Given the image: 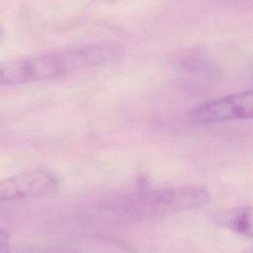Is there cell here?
<instances>
[{
    "label": "cell",
    "mask_w": 253,
    "mask_h": 253,
    "mask_svg": "<svg viewBox=\"0 0 253 253\" xmlns=\"http://www.w3.org/2000/svg\"><path fill=\"white\" fill-rule=\"evenodd\" d=\"M210 201L208 192L197 186H181L140 191L119 207L132 217L176 213L202 207Z\"/></svg>",
    "instance_id": "obj_1"
},
{
    "label": "cell",
    "mask_w": 253,
    "mask_h": 253,
    "mask_svg": "<svg viewBox=\"0 0 253 253\" xmlns=\"http://www.w3.org/2000/svg\"><path fill=\"white\" fill-rule=\"evenodd\" d=\"M252 114L253 92L249 89L202 103L191 110L189 117L196 124H212L250 119Z\"/></svg>",
    "instance_id": "obj_2"
},
{
    "label": "cell",
    "mask_w": 253,
    "mask_h": 253,
    "mask_svg": "<svg viewBox=\"0 0 253 253\" xmlns=\"http://www.w3.org/2000/svg\"><path fill=\"white\" fill-rule=\"evenodd\" d=\"M59 180L47 168H36L0 181V202L26 198H40L54 194Z\"/></svg>",
    "instance_id": "obj_3"
},
{
    "label": "cell",
    "mask_w": 253,
    "mask_h": 253,
    "mask_svg": "<svg viewBox=\"0 0 253 253\" xmlns=\"http://www.w3.org/2000/svg\"><path fill=\"white\" fill-rule=\"evenodd\" d=\"M54 77V68L47 54L0 62V85L21 84Z\"/></svg>",
    "instance_id": "obj_4"
},
{
    "label": "cell",
    "mask_w": 253,
    "mask_h": 253,
    "mask_svg": "<svg viewBox=\"0 0 253 253\" xmlns=\"http://www.w3.org/2000/svg\"><path fill=\"white\" fill-rule=\"evenodd\" d=\"M213 219L239 234L252 236V208L250 206L219 211L214 214Z\"/></svg>",
    "instance_id": "obj_5"
},
{
    "label": "cell",
    "mask_w": 253,
    "mask_h": 253,
    "mask_svg": "<svg viewBox=\"0 0 253 253\" xmlns=\"http://www.w3.org/2000/svg\"><path fill=\"white\" fill-rule=\"evenodd\" d=\"M9 245V236L8 234L0 228V252L6 251Z\"/></svg>",
    "instance_id": "obj_6"
}]
</instances>
